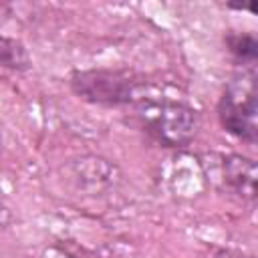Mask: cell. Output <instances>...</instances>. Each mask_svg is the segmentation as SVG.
<instances>
[{
    "mask_svg": "<svg viewBox=\"0 0 258 258\" xmlns=\"http://www.w3.org/2000/svg\"><path fill=\"white\" fill-rule=\"evenodd\" d=\"M137 115L145 131L165 147H185L198 131L191 107L171 99H137Z\"/></svg>",
    "mask_w": 258,
    "mask_h": 258,
    "instance_id": "6da1fadb",
    "label": "cell"
},
{
    "mask_svg": "<svg viewBox=\"0 0 258 258\" xmlns=\"http://www.w3.org/2000/svg\"><path fill=\"white\" fill-rule=\"evenodd\" d=\"M218 119L222 127L242 141H256V77L254 71H242L234 77L218 103Z\"/></svg>",
    "mask_w": 258,
    "mask_h": 258,
    "instance_id": "7a4b0ae2",
    "label": "cell"
},
{
    "mask_svg": "<svg viewBox=\"0 0 258 258\" xmlns=\"http://www.w3.org/2000/svg\"><path fill=\"white\" fill-rule=\"evenodd\" d=\"M71 87L81 99L99 105H125L139 99V83L127 73L111 69L79 71L71 77Z\"/></svg>",
    "mask_w": 258,
    "mask_h": 258,
    "instance_id": "3957f363",
    "label": "cell"
},
{
    "mask_svg": "<svg viewBox=\"0 0 258 258\" xmlns=\"http://www.w3.org/2000/svg\"><path fill=\"white\" fill-rule=\"evenodd\" d=\"M222 179L224 183L238 194L244 200H254L256 198V161L240 155V153H230L222 157Z\"/></svg>",
    "mask_w": 258,
    "mask_h": 258,
    "instance_id": "277c9868",
    "label": "cell"
},
{
    "mask_svg": "<svg viewBox=\"0 0 258 258\" xmlns=\"http://www.w3.org/2000/svg\"><path fill=\"white\" fill-rule=\"evenodd\" d=\"M228 42V50L232 52V56L246 64V67H254L256 62V54H258V42L254 38V34H248V32H234V34H228L226 38Z\"/></svg>",
    "mask_w": 258,
    "mask_h": 258,
    "instance_id": "5b68a950",
    "label": "cell"
},
{
    "mask_svg": "<svg viewBox=\"0 0 258 258\" xmlns=\"http://www.w3.org/2000/svg\"><path fill=\"white\" fill-rule=\"evenodd\" d=\"M0 64L12 71H26L30 67V56L18 40L0 34Z\"/></svg>",
    "mask_w": 258,
    "mask_h": 258,
    "instance_id": "8992f818",
    "label": "cell"
},
{
    "mask_svg": "<svg viewBox=\"0 0 258 258\" xmlns=\"http://www.w3.org/2000/svg\"><path fill=\"white\" fill-rule=\"evenodd\" d=\"M12 222V214H10V208L4 204V200L0 198V228H6L8 224Z\"/></svg>",
    "mask_w": 258,
    "mask_h": 258,
    "instance_id": "52a82bcc",
    "label": "cell"
},
{
    "mask_svg": "<svg viewBox=\"0 0 258 258\" xmlns=\"http://www.w3.org/2000/svg\"><path fill=\"white\" fill-rule=\"evenodd\" d=\"M0 151H2V133H0Z\"/></svg>",
    "mask_w": 258,
    "mask_h": 258,
    "instance_id": "ba28073f",
    "label": "cell"
}]
</instances>
